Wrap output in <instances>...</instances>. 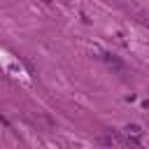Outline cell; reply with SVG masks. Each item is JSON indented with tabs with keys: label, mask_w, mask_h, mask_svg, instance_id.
Returning <instances> with one entry per match:
<instances>
[{
	"label": "cell",
	"mask_w": 149,
	"mask_h": 149,
	"mask_svg": "<svg viewBox=\"0 0 149 149\" xmlns=\"http://www.w3.org/2000/svg\"><path fill=\"white\" fill-rule=\"evenodd\" d=\"M105 61H107V65H109L112 70H116L119 74H126V68H123V63H121L119 58H114V56H109V54H107V56H105Z\"/></svg>",
	"instance_id": "6da1fadb"
},
{
	"label": "cell",
	"mask_w": 149,
	"mask_h": 149,
	"mask_svg": "<svg viewBox=\"0 0 149 149\" xmlns=\"http://www.w3.org/2000/svg\"><path fill=\"white\" fill-rule=\"evenodd\" d=\"M126 135H135V137H140V135H142V128H140L137 123H128V126H126Z\"/></svg>",
	"instance_id": "7a4b0ae2"
}]
</instances>
